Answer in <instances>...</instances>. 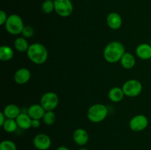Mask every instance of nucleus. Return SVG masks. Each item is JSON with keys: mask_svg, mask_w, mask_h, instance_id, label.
<instances>
[{"mask_svg": "<svg viewBox=\"0 0 151 150\" xmlns=\"http://www.w3.org/2000/svg\"><path fill=\"white\" fill-rule=\"evenodd\" d=\"M125 53L123 44L118 41H112L106 45L103 50V57L109 63H115L120 61Z\"/></svg>", "mask_w": 151, "mask_h": 150, "instance_id": "f257e3e1", "label": "nucleus"}, {"mask_svg": "<svg viewBox=\"0 0 151 150\" xmlns=\"http://www.w3.org/2000/svg\"><path fill=\"white\" fill-rule=\"evenodd\" d=\"M27 55L31 62L36 65H42L48 58V51L45 46L40 43H34L29 45Z\"/></svg>", "mask_w": 151, "mask_h": 150, "instance_id": "f03ea898", "label": "nucleus"}, {"mask_svg": "<svg viewBox=\"0 0 151 150\" xmlns=\"http://www.w3.org/2000/svg\"><path fill=\"white\" fill-rule=\"evenodd\" d=\"M109 113L108 107L103 104H94L88 108L87 117L93 123H100L106 119Z\"/></svg>", "mask_w": 151, "mask_h": 150, "instance_id": "7ed1b4c3", "label": "nucleus"}, {"mask_svg": "<svg viewBox=\"0 0 151 150\" xmlns=\"http://www.w3.org/2000/svg\"><path fill=\"white\" fill-rule=\"evenodd\" d=\"M4 26L7 32L13 35L22 34V30L24 27L23 20L17 14H12L9 16Z\"/></svg>", "mask_w": 151, "mask_h": 150, "instance_id": "20e7f679", "label": "nucleus"}, {"mask_svg": "<svg viewBox=\"0 0 151 150\" xmlns=\"http://www.w3.org/2000/svg\"><path fill=\"white\" fill-rule=\"evenodd\" d=\"M125 96L129 97H136L142 91V84L137 79H128L122 87Z\"/></svg>", "mask_w": 151, "mask_h": 150, "instance_id": "39448f33", "label": "nucleus"}, {"mask_svg": "<svg viewBox=\"0 0 151 150\" xmlns=\"http://www.w3.org/2000/svg\"><path fill=\"white\" fill-rule=\"evenodd\" d=\"M58 96L52 91L43 94L40 100V104L46 111H53L58 107Z\"/></svg>", "mask_w": 151, "mask_h": 150, "instance_id": "423d86ee", "label": "nucleus"}, {"mask_svg": "<svg viewBox=\"0 0 151 150\" xmlns=\"http://www.w3.org/2000/svg\"><path fill=\"white\" fill-rule=\"evenodd\" d=\"M55 11L60 17H69L73 12V4L71 0H55Z\"/></svg>", "mask_w": 151, "mask_h": 150, "instance_id": "0eeeda50", "label": "nucleus"}, {"mask_svg": "<svg viewBox=\"0 0 151 150\" xmlns=\"http://www.w3.org/2000/svg\"><path fill=\"white\" fill-rule=\"evenodd\" d=\"M148 123V119L145 115L139 114L134 116L130 120L129 126L134 132H141L147 127Z\"/></svg>", "mask_w": 151, "mask_h": 150, "instance_id": "6e6552de", "label": "nucleus"}, {"mask_svg": "<svg viewBox=\"0 0 151 150\" xmlns=\"http://www.w3.org/2000/svg\"><path fill=\"white\" fill-rule=\"evenodd\" d=\"M52 141L50 137L44 133L35 135L33 138V145L38 150H47L51 146Z\"/></svg>", "mask_w": 151, "mask_h": 150, "instance_id": "1a4fd4ad", "label": "nucleus"}, {"mask_svg": "<svg viewBox=\"0 0 151 150\" xmlns=\"http://www.w3.org/2000/svg\"><path fill=\"white\" fill-rule=\"evenodd\" d=\"M31 78V72L27 68H21L14 74L15 82L19 85L27 83Z\"/></svg>", "mask_w": 151, "mask_h": 150, "instance_id": "9d476101", "label": "nucleus"}, {"mask_svg": "<svg viewBox=\"0 0 151 150\" xmlns=\"http://www.w3.org/2000/svg\"><path fill=\"white\" fill-rule=\"evenodd\" d=\"M73 140L76 144L79 146H84L88 142L89 135L87 131L83 128L75 129L73 133Z\"/></svg>", "mask_w": 151, "mask_h": 150, "instance_id": "9b49d317", "label": "nucleus"}, {"mask_svg": "<svg viewBox=\"0 0 151 150\" xmlns=\"http://www.w3.org/2000/svg\"><path fill=\"white\" fill-rule=\"evenodd\" d=\"M107 24L111 29H119L122 24V19L120 15L115 12L110 13L106 19Z\"/></svg>", "mask_w": 151, "mask_h": 150, "instance_id": "f8f14e48", "label": "nucleus"}, {"mask_svg": "<svg viewBox=\"0 0 151 150\" xmlns=\"http://www.w3.org/2000/svg\"><path fill=\"white\" fill-rule=\"evenodd\" d=\"M46 110L41 104H33L27 110V114L32 119H41L45 114Z\"/></svg>", "mask_w": 151, "mask_h": 150, "instance_id": "ddd939ff", "label": "nucleus"}, {"mask_svg": "<svg viewBox=\"0 0 151 150\" xmlns=\"http://www.w3.org/2000/svg\"><path fill=\"white\" fill-rule=\"evenodd\" d=\"M137 57L142 60H150L151 59V45L149 44H141L137 46L136 49Z\"/></svg>", "mask_w": 151, "mask_h": 150, "instance_id": "4468645a", "label": "nucleus"}, {"mask_svg": "<svg viewBox=\"0 0 151 150\" xmlns=\"http://www.w3.org/2000/svg\"><path fill=\"white\" fill-rule=\"evenodd\" d=\"M18 126L22 129H29L32 127V121L30 116L26 113H20L16 119Z\"/></svg>", "mask_w": 151, "mask_h": 150, "instance_id": "2eb2a0df", "label": "nucleus"}, {"mask_svg": "<svg viewBox=\"0 0 151 150\" xmlns=\"http://www.w3.org/2000/svg\"><path fill=\"white\" fill-rule=\"evenodd\" d=\"M3 113L5 115L7 119H16L20 114V108L15 104H7L3 110Z\"/></svg>", "mask_w": 151, "mask_h": 150, "instance_id": "dca6fc26", "label": "nucleus"}, {"mask_svg": "<svg viewBox=\"0 0 151 150\" xmlns=\"http://www.w3.org/2000/svg\"><path fill=\"white\" fill-rule=\"evenodd\" d=\"M121 66L125 69H131L135 66V57L131 53L125 52L120 60Z\"/></svg>", "mask_w": 151, "mask_h": 150, "instance_id": "f3484780", "label": "nucleus"}, {"mask_svg": "<svg viewBox=\"0 0 151 150\" xmlns=\"http://www.w3.org/2000/svg\"><path fill=\"white\" fill-rule=\"evenodd\" d=\"M125 94L122 88L119 87H114L109 92V98L113 102H119L124 99Z\"/></svg>", "mask_w": 151, "mask_h": 150, "instance_id": "a211bd4d", "label": "nucleus"}, {"mask_svg": "<svg viewBox=\"0 0 151 150\" xmlns=\"http://www.w3.org/2000/svg\"><path fill=\"white\" fill-rule=\"evenodd\" d=\"M14 51L9 46H1L0 47V60L2 61H8L13 59Z\"/></svg>", "mask_w": 151, "mask_h": 150, "instance_id": "6ab92c4d", "label": "nucleus"}, {"mask_svg": "<svg viewBox=\"0 0 151 150\" xmlns=\"http://www.w3.org/2000/svg\"><path fill=\"white\" fill-rule=\"evenodd\" d=\"M14 46L19 52H27L29 49V44L24 37L17 38L14 41Z\"/></svg>", "mask_w": 151, "mask_h": 150, "instance_id": "aec40b11", "label": "nucleus"}, {"mask_svg": "<svg viewBox=\"0 0 151 150\" xmlns=\"http://www.w3.org/2000/svg\"><path fill=\"white\" fill-rule=\"evenodd\" d=\"M19 127L17 124V122H16V119H6L5 122L4 123V124L2 125V128L5 132H9V133H12V132H14L17 129V128Z\"/></svg>", "mask_w": 151, "mask_h": 150, "instance_id": "412c9836", "label": "nucleus"}, {"mask_svg": "<svg viewBox=\"0 0 151 150\" xmlns=\"http://www.w3.org/2000/svg\"><path fill=\"white\" fill-rule=\"evenodd\" d=\"M41 10L46 14H50L55 10L54 1L45 0L41 4Z\"/></svg>", "mask_w": 151, "mask_h": 150, "instance_id": "4be33fe9", "label": "nucleus"}, {"mask_svg": "<svg viewBox=\"0 0 151 150\" xmlns=\"http://www.w3.org/2000/svg\"><path fill=\"white\" fill-rule=\"evenodd\" d=\"M56 116L53 111H46L42 120L46 125H52L55 122Z\"/></svg>", "mask_w": 151, "mask_h": 150, "instance_id": "5701e85b", "label": "nucleus"}, {"mask_svg": "<svg viewBox=\"0 0 151 150\" xmlns=\"http://www.w3.org/2000/svg\"><path fill=\"white\" fill-rule=\"evenodd\" d=\"M0 150H17V147L13 141L4 140L0 143Z\"/></svg>", "mask_w": 151, "mask_h": 150, "instance_id": "b1692460", "label": "nucleus"}, {"mask_svg": "<svg viewBox=\"0 0 151 150\" xmlns=\"http://www.w3.org/2000/svg\"><path fill=\"white\" fill-rule=\"evenodd\" d=\"M34 34V29L30 26H24L22 32V35L24 38H31Z\"/></svg>", "mask_w": 151, "mask_h": 150, "instance_id": "393cba45", "label": "nucleus"}, {"mask_svg": "<svg viewBox=\"0 0 151 150\" xmlns=\"http://www.w3.org/2000/svg\"><path fill=\"white\" fill-rule=\"evenodd\" d=\"M7 19H8V16L6 12H4V10H1L0 11V25L5 24Z\"/></svg>", "mask_w": 151, "mask_h": 150, "instance_id": "a878e982", "label": "nucleus"}, {"mask_svg": "<svg viewBox=\"0 0 151 150\" xmlns=\"http://www.w3.org/2000/svg\"><path fill=\"white\" fill-rule=\"evenodd\" d=\"M41 125V121L39 119H32V127L38 128Z\"/></svg>", "mask_w": 151, "mask_h": 150, "instance_id": "bb28decb", "label": "nucleus"}, {"mask_svg": "<svg viewBox=\"0 0 151 150\" xmlns=\"http://www.w3.org/2000/svg\"><path fill=\"white\" fill-rule=\"evenodd\" d=\"M6 119H7V118H6L5 115L4 114L3 112H1V113H0V126H2V125L4 124V123L5 122Z\"/></svg>", "mask_w": 151, "mask_h": 150, "instance_id": "cd10ccee", "label": "nucleus"}, {"mask_svg": "<svg viewBox=\"0 0 151 150\" xmlns=\"http://www.w3.org/2000/svg\"><path fill=\"white\" fill-rule=\"evenodd\" d=\"M56 150H69V149L65 146H58L56 149Z\"/></svg>", "mask_w": 151, "mask_h": 150, "instance_id": "c85d7f7f", "label": "nucleus"}, {"mask_svg": "<svg viewBox=\"0 0 151 150\" xmlns=\"http://www.w3.org/2000/svg\"><path fill=\"white\" fill-rule=\"evenodd\" d=\"M79 150H89L88 149H86V148H82V149H80Z\"/></svg>", "mask_w": 151, "mask_h": 150, "instance_id": "c756f323", "label": "nucleus"}, {"mask_svg": "<svg viewBox=\"0 0 151 150\" xmlns=\"http://www.w3.org/2000/svg\"><path fill=\"white\" fill-rule=\"evenodd\" d=\"M150 44L151 45V38H150Z\"/></svg>", "mask_w": 151, "mask_h": 150, "instance_id": "7c9ffc66", "label": "nucleus"}, {"mask_svg": "<svg viewBox=\"0 0 151 150\" xmlns=\"http://www.w3.org/2000/svg\"><path fill=\"white\" fill-rule=\"evenodd\" d=\"M52 1H55V0H52Z\"/></svg>", "mask_w": 151, "mask_h": 150, "instance_id": "2f4dec72", "label": "nucleus"}]
</instances>
